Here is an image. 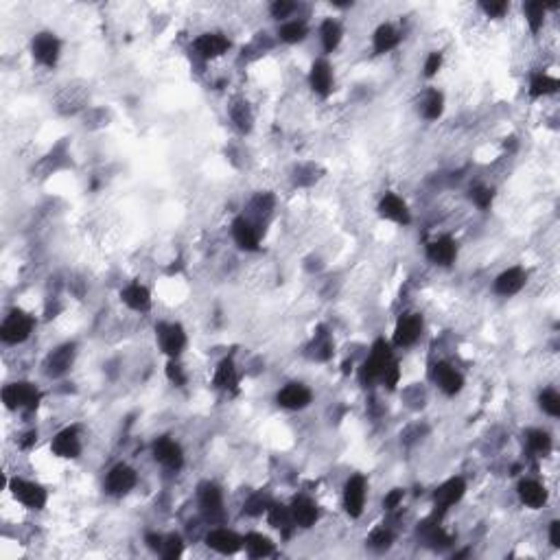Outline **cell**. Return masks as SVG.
Here are the masks:
<instances>
[{
  "mask_svg": "<svg viewBox=\"0 0 560 560\" xmlns=\"http://www.w3.org/2000/svg\"><path fill=\"white\" fill-rule=\"evenodd\" d=\"M40 399H42L40 389L27 381L11 383L3 389V403L9 409H35Z\"/></svg>",
  "mask_w": 560,
  "mask_h": 560,
  "instance_id": "6da1fadb",
  "label": "cell"
},
{
  "mask_svg": "<svg viewBox=\"0 0 560 560\" xmlns=\"http://www.w3.org/2000/svg\"><path fill=\"white\" fill-rule=\"evenodd\" d=\"M389 361H392V350H389L385 339H377L370 357L363 361V366H361V383L372 385L375 381H379Z\"/></svg>",
  "mask_w": 560,
  "mask_h": 560,
  "instance_id": "7a4b0ae2",
  "label": "cell"
},
{
  "mask_svg": "<svg viewBox=\"0 0 560 560\" xmlns=\"http://www.w3.org/2000/svg\"><path fill=\"white\" fill-rule=\"evenodd\" d=\"M33 331V320L29 318L27 313L22 311H11L3 326H0V337H3L5 344H22L24 339H29Z\"/></svg>",
  "mask_w": 560,
  "mask_h": 560,
  "instance_id": "3957f363",
  "label": "cell"
},
{
  "mask_svg": "<svg viewBox=\"0 0 560 560\" xmlns=\"http://www.w3.org/2000/svg\"><path fill=\"white\" fill-rule=\"evenodd\" d=\"M9 491L22 505H27L31 510H42L46 505V491L35 481H27V479L16 477L9 484Z\"/></svg>",
  "mask_w": 560,
  "mask_h": 560,
  "instance_id": "277c9868",
  "label": "cell"
},
{
  "mask_svg": "<svg viewBox=\"0 0 560 560\" xmlns=\"http://www.w3.org/2000/svg\"><path fill=\"white\" fill-rule=\"evenodd\" d=\"M363 503H366V479L353 475L344 486V508L353 519H357L363 513Z\"/></svg>",
  "mask_w": 560,
  "mask_h": 560,
  "instance_id": "5b68a950",
  "label": "cell"
},
{
  "mask_svg": "<svg viewBox=\"0 0 560 560\" xmlns=\"http://www.w3.org/2000/svg\"><path fill=\"white\" fill-rule=\"evenodd\" d=\"M158 342H160V348L168 357L176 359L186 348V333L180 324H160L158 326Z\"/></svg>",
  "mask_w": 560,
  "mask_h": 560,
  "instance_id": "8992f818",
  "label": "cell"
},
{
  "mask_svg": "<svg viewBox=\"0 0 560 560\" xmlns=\"http://www.w3.org/2000/svg\"><path fill=\"white\" fill-rule=\"evenodd\" d=\"M154 457L156 462H160L162 467L171 469V471H180L184 464V453L182 447L171 440V438H158L154 445Z\"/></svg>",
  "mask_w": 560,
  "mask_h": 560,
  "instance_id": "52a82bcc",
  "label": "cell"
},
{
  "mask_svg": "<svg viewBox=\"0 0 560 560\" xmlns=\"http://www.w3.org/2000/svg\"><path fill=\"white\" fill-rule=\"evenodd\" d=\"M200 505L204 510L206 519L210 521H224V495L215 484H202L200 486Z\"/></svg>",
  "mask_w": 560,
  "mask_h": 560,
  "instance_id": "ba28073f",
  "label": "cell"
},
{
  "mask_svg": "<svg viewBox=\"0 0 560 560\" xmlns=\"http://www.w3.org/2000/svg\"><path fill=\"white\" fill-rule=\"evenodd\" d=\"M136 481H138V477H136V471L132 467L116 464L105 477V488L110 495H125L134 488Z\"/></svg>",
  "mask_w": 560,
  "mask_h": 560,
  "instance_id": "9c48e42d",
  "label": "cell"
},
{
  "mask_svg": "<svg viewBox=\"0 0 560 560\" xmlns=\"http://www.w3.org/2000/svg\"><path fill=\"white\" fill-rule=\"evenodd\" d=\"M206 545L219 554H236L241 547H243V539L239 534H234L232 530H226V527H217V530H210L206 534Z\"/></svg>",
  "mask_w": 560,
  "mask_h": 560,
  "instance_id": "30bf717a",
  "label": "cell"
},
{
  "mask_svg": "<svg viewBox=\"0 0 560 560\" xmlns=\"http://www.w3.org/2000/svg\"><path fill=\"white\" fill-rule=\"evenodd\" d=\"M423 333V318L416 313L403 315L394 328V344L396 346H411Z\"/></svg>",
  "mask_w": 560,
  "mask_h": 560,
  "instance_id": "8fae6325",
  "label": "cell"
},
{
  "mask_svg": "<svg viewBox=\"0 0 560 560\" xmlns=\"http://www.w3.org/2000/svg\"><path fill=\"white\" fill-rule=\"evenodd\" d=\"M464 493H467V484H464V479H462V477H453V479L445 481L433 495L435 510L445 513V510H449L451 505H455L462 497H464Z\"/></svg>",
  "mask_w": 560,
  "mask_h": 560,
  "instance_id": "7c38bea8",
  "label": "cell"
},
{
  "mask_svg": "<svg viewBox=\"0 0 560 560\" xmlns=\"http://www.w3.org/2000/svg\"><path fill=\"white\" fill-rule=\"evenodd\" d=\"M193 48H195V53H198L200 57L212 59V57H219V55H224L228 51L230 40L226 35H222V33H204V35H200L198 40H195Z\"/></svg>",
  "mask_w": 560,
  "mask_h": 560,
  "instance_id": "4fadbf2b",
  "label": "cell"
},
{
  "mask_svg": "<svg viewBox=\"0 0 560 560\" xmlns=\"http://www.w3.org/2000/svg\"><path fill=\"white\" fill-rule=\"evenodd\" d=\"M276 401L285 409H304L311 403V389L302 383H287L278 392Z\"/></svg>",
  "mask_w": 560,
  "mask_h": 560,
  "instance_id": "5bb4252c",
  "label": "cell"
},
{
  "mask_svg": "<svg viewBox=\"0 0 560 560\" xmlns=\"http://www.w3.org/2000/svg\"><path fill=\"white\" fill-rule=\"evenodd\" d=\"M51 449L55 455L59 457H77L81 453V440H79V429L77 427H66L64 431H59L53 442H51Z\"/></svg>",
  "mask_w": 560,
  "mask_h": 560,
  "instance_id": "9a60e30c",
  "label": "cell"
},
{
  "mask_svg": "<svg viewBox=\"0 0 560 560\" xmlns=\"http://www.w3.org/2000/svg\"><path fill=\"white\" fill-rule=\"evenodd\" d=\"M72 361H75V346L72 344H64L59 348H55L51 355H48L46 363H44V368H46V375L48 377H62L70 370L72 366Z\"/></svg>",
  "mask_w": 560,
  "mask_h": 560,
  "instance_id": "2e32d148",
  "label": "cell"
},
{
  "mask_svg": "<svg viewBox=\"0 0 560 560\" xmlns=\"http://www.w3.org/2000/svg\"><path fill=\"white\" fill-rule=\"evenodd\" d=\"M33 55L44 66H55L59 59V40L53 33H40L33 40Z\"/></svg>",
  "mask_w": 560,
  "mask_h": 560,
  "instance_id": "e0dca14e",
  "label": "cell"
},
{
  "mask_svg": "<svg viewBox=\"0 0 560 560\" xmlns=\"http://www.w3.org/2000/svg\"><path fill=\"white\" fill-rule=\"evenodd\" d=\"M379 215L389 219V222H394V224H403V226H407L411 222L407 204L394 193H385V198L379 204Z\"/></svg>",
  "mask_w": 560,
  "mask_h": 560,
  "instance_id": "ac0fdd59",
  "label": "cell"
},
{
  "mask_svg": "<svg viewBox=\"0 0 560 560\" xmlns=\"http://www.w3.org/2000/svg\"><path fill=\"white\" fill-rule=\"evenodd\" d=\"M433 379H435V383L440 385V389L445 394H449V396H455L459 389H462V385H464V379H462V375L451 366V363H438V366L433 368Z\"/></svg>",
  "mask_w": 560,
  "mask_h": 560,
  "instance_id": "d6986e66",
  "label": "cell"
},
{
  "mask_svg": "<svg viewBox=\"0 0 560 560\" xmlns=\"http://www.w3.org/2000/svg\"><path fill=\"white\" fill-rule=\"evenodd\" d=\"M427 256L431 263L435 265H451L457 256V248H455V241L451 236H442V239H435L427 246Z\"/></svg>",
  "mask_w": 560,
  "mask_h": 560,
  "instance_id": "ffe728a7",
  "label": "cell"
},
{
  "mask_svg": "<svg viewBox=\"0 0 560 560\" xmlns=\"http://www.w3.org/2000/svg\"><path fill=\"white\" fill-rule=\"evenodd\" d=\"M289 513H291V519H294V523L300 525V527L315 525V521H318V517H320L318 505H315L309 497H296L294 503H291V508H289Z\"/></svg>",
  "mask_w": 560,
  "mask_h": 560,
  "instance_id": "44dd1931",
  "label": "cell"
},
{
  "mask_svg": "<svg viewBox=\"0 0 560 560\" xmlns=\"http://www.w3.org/2000/svg\"><path fill=\"white\" fill-rule=\"evenodd\" d=\"M523 285H525V272L521 267H510V270L497 276L495 291L499 296H515L523 289Z\"/></svg>",
  "mask_w": 560,
  "mask_h": 560,
  "instance_id": "7402d4cb",
  "label": "cell"
},
{
  "mask_svg": "<svg viewBox=\"0 0 560 560\" xmlns=\"http://www.w3.org/2000/svg\"><path fill=\"white\" fill-rule=\"evenodd\" d=\"M232 236H234L236 246L241 250H248V252H256L258 250V234H256L254 226L248 222L246 217L234 219V224H232Z\"/></svg>",
  "mask_w": 560,
  "mask_h": 560,
  "instance_id": "603a6c76",
  "label": "cell"
},
{
  "mask_svg": "<svg viewBox=\"0 0 560 560\" xmlns=\"http://www.w3.org/2000/svg\"><path fill=\"white\" fill-rule=\"evenodd\" d=\"M309 79H311V88L315 92L326 96L331 92V88H333V70H331L328 62H324V59L315 62L313 68H311V77Z\"/></svg>",
  "mask_w": 560,
  "mask_h": 560,
  "instance_id": "cb8c5ba5",
  "label": "cell"
},
{
  "mask_svg": "<svg viewBox=\"0 0 560 560\" xmlns=\"http://www.w3.org/2000/svg\"><path fill=\"white\" fill-rule=\"evenodd\" d=\"M519 499L527 508H541L547 501V491L543 484L534 481V479H525L519 484Z\"/></svg>",
  "mask_w": 560,
  "mask_h": 560,
  "instance_id": "d4e9b609",
  "label": "cell"
},
{
  "mask_svg": "<svg viewBox=\"0 0 560 560\" xmlns=\"http://www.w3.org/2000/svg\"><path fill=\"white\" fill-rule=\"evenodd\" d=\"M418 534L421 537L425 539V543L429 545V547H447V545H451V537L449 534L438 525V521L435 519H429V521H423L421 523V527H418Z\"/></svg>",
  "mask_w": 560,
  "mask_h": 560,
  "instance_id": "484cf974",
  "label": "cell"
},
{
  "mask_svg": "<svg viewBox=\"0 0 560 560\" xmlns=\"http://www.w3.org/2000/svg\"><path fill=\"white\" fill-rule=\"evenodd\" d=\"M120 298H123V302L134 309V311H147L152 307V296H149V291L147 287H142L138 282L130 285L123 289V294H120Z\"/></svg>",
  "mask_w": 560,
  "mask_h": 560,
  "instance_id": "4316f807",
  "label": "cell"
},
{
  "mask_svg": "<svg viewBox=\"0 0 560 560\" xmlns=\"http://www.w3.org/2000/svg\"><path fill=\"white\" fill-rule=\"evenodd\" d=\"M215 387L226 389V392H236L239 375H236V368H234L232 359H224L222 363H219V368L215 372Z\"/></svg>",
  "mask_w": 560,
  "mask_h": 560,
  "instance_id": "83f0119b",
  "label": "cell"
},
{
  "mask_svg": "<svg viewBox=\"0 0 560 560\" xmlns=\"http://www.w3.org/2000/svg\"><path fill=\"white\" fill-rule=\"evenodd\" d=\"M243 547L248 549V554L252 558H265V556H270L274 552V543L263 537V534L258 532H250L246 539H243Z\"/></svg>",
  "mask_w": 560,
  "mask_h": 560,
  "instance_id": "f1b7e54d",
  "label": "cell"
},
{
  "mask_svg": "<svg viewBox=\"0 0 560 560\" xmlns=\"http://www.w3.org/2000/svg\"><path fill=\"white\" fill-rule=\"evenodd\" d=\"M396 44H399V31L392 27V24H381L375 33V51L379 55H383V53L392 51Z\"/></svg>",
  "mask_w": 560,
  "mask_h": 560,
  "instance_id": "f546056e",
  "label": "cell"
},
{
  "mask_svg": "<svg viewBox=\"0 0 560 560\" xmlns=\"http://www.w3.org/2000/svg\"><path fill=\"white\" fill-rule=\"evenodd\" d=\"M558 90V81L549 75H543V72H539V75H534L532 81H530V94L534 96V99H539V96H547V94H554Z\"/></svg>",
  "mask_w": 560,
  "mask_h": 560,
  "instance_id": "4dcf8cb0",
  "label": "cell"
},
{
  "mask_svg": "<svg viewBox=\"0 0 560 560\" xmlns=\"http://www.w3.org/2000/svg\"><path fill=\"white\" fill-rule=\"evenodd\" d=\"M342 42V27L335 22V20H324L322 24V44H324V51L326 53H333L335 48Z\"/></svg>",
  "mask_w": 560,
  "mask_h": 560,
  "instance_id": "1f68e13d",
  "label": "cell"
},
{
  "mask_svg": "<svg viewBox=\"0 0 560 560\" xmlns=\"http://www.w3.org/2000/svg\"><path fill=\"white\" fill-rule=\"evenodd\" d=\"M267 519H270V525H274L276 530H287L291 523H294L289 508H285L280 503H270V508H267Z\"/></svg>",
  "mask_w": 560,
  "mask_h": 560,
  "instance_id": "d6a6232c",
  "label": "cell"
},
{
  "mask_svg": "<svg viewBox=\"0 0 560 560\" xmlns=\"http://www.w3.org/2000/svg\"><path fill=\"white\" fill-rule=\"evenodd\" d=\"M278 35H280V40L287 42V44H298V42H302V40L307 38V27H304V22L294 20V22L282 24Z\"/></svg>",
  "mask_w": 560,
  "mask_h": 560,
  "instance_id": "836d02e7",
  "label": "cell"
},
{
  "mask_svg": "<svg viewBox=\"0 0 560 560\" xmlns=\"http://www.w3.org/2000/svg\"><path fill=\"white\" fill-rule=\"evenodd\" d=\"M525 438H527V447L534 453H539V455L549 453V449H552V438H549V433H545L541 429H532V431H527Z\"/></svg>",
  "mask_w": 560,
  "mask_h": 560,
  "instance_id": "e575fe53",
  "label": "cell"
},
{
  "mask_svg": "<svg viewBox=\"0 0 560 560\" xmlns=\"http://www.w3.org/2000/svg\"><path fill=\"white\" fill-rule=\"evenodd\" d=\"M313 357L315 359H320V361H326L331 355H333V342H331V337L324 328H320L318 333H315V339H313Z\"/></svg>",
  "mask_w": 560,
  "mask_h": 560,
  "instance_id": "d590c367",
  "label": "cell"
},
{
  "mask_svg": "<svg viewBox=\"0 0 560 560\" xmlns=\"http://www.w3.org/2000/svg\"><path fill=\"white\" fill-rule=\"evenodd\" d=\"M442 110H445V99H442V94L438 92V90H431V92L427 94V99H425V108H423V114H425V118H429V120L440 118Z\"/></svg>",
  "mask_w": 560,
  "mask_h": 560,
  "instance_id": "8d00e7d4",
  "label": "cell"
},
{
  "mask_svg": "<svg viewBox=\"0 0 560 560\" xmlns=\"http://www.w3.org/2000/svg\"><path fill=\"white\" fill-rule=\"evenodd\" d=\"M230 116L234 120V125L241 132H250L252 130V112L248 108V103H234L230 110Z\"/></svg>",
  "mask_w": 560,
  "mask_h": 560,
  "instance_id": "74e56055",
  "label": "cell"
},
{
  "mask_svg": "<svg viewBox=\"0 0 560 560\" xmlns=\"http://www.w3.org/2000/svg\"><path fill=\"white\" fill-rule=\"evenodd\" d=\"M539 403H541V409L547 413L552 418H558L560 416V394L556 389H545V392L539 396Z\"/></svg>",
  "mask_w": 560,
  "mask_h": 560,
  "instance_id": "f35d334b",
  "label": "cell"
},
{
  "mask_svg": "<svg viewBox=\"0 0 560 560\" xmlns=\"http://www.w3.org/2000/svg\"><path fill=\"white\" fill-rule=\"evenodd\" d=\"M525 18H527V24L530 29L537 33L541 27H543V20H545V5L543 3H527L525 5Z\"/></svg>",
  "mask_w": 560,
  "mask_h": 560,
  "instance_id": "ab89813d",
  "label": "cell"
},
{
  "mask_svg": "<svg viewBox=\"0 0 560 560\" xmlns=\"http://www.w3.org/2000/svg\"><path fill=\"white\" fill-rule=\"evenodd\" d=\"M270 499H267L263 493H256V495H252L248 501H246V505H243V513L246 515H250V517H258V515H263V513H267V508H270Z\"/></svg>",
  "mask_w": 560,
  "mask_h": 560,
  "instance_id": "60d3db41",
  "label": "cell"
},
{
  "mask_svg": "<svg viewBox=\"0 0 560 560\" xmlns=\"http://www.w3.org/2000/svg\"><path fill=\"white\" fill-rule=\"evenodd\" d=\"M392 541H394L392 532L385 530V527L375 530V532L370 534V539H368L370 547L377 549V552H385V549H389V547H392Z\"/></svg>",
  "mask_w": 560,
  "mask_h": 560,
  "instance_id": "b9f144b4",
  "label": "cell"
},
{
  "mask_svg": "<svg viewBox=\"0 0 560 560\" xmlns=\"http://www.w3.org/2000/svg\"><path fill=\"white\" fill-rule=\"evenodd\" d=\"M182 549H184V545H182V539H180V537H176V534H171V537L162 539V547H160V554H162V558H166V560H173V558H178V556L182 554Z\"/></svg>",
  "mask_w": 560,
  "mask_h": 560,
  "instance_id": "7bdbcfd3",
  "label": "cell"
},
{
  "mask_svg": "<svg viewBox=\"0 0 560 560\" xmlns=\"http://www.w3.org/2000/svg\"><path fill=\"white\" fill-rule=\"evenodd\" d=\"M399 379H401V370H399V363L392 359L385 366V370H383V375H381V379L379 381H383V385H387V389H394L396 387V383H399Z\"/></svg>",
  "mask_w": 560,
  "mask_h": 560,
  "instance_id": "ee69618b",
  "label": "cell"
},
{
  "mask_svg": "<svg viewBox=\"0 0 560 560\" xmlns=\"http://www.w3.org/2000/svg\"><path fill=\"white\" fill-rule=\"evenodd\" d=\"M471 200L484 210V208H488L493 204V190L486 188V186H477V188L471 190Z\"/></svg>",
  "mask_w": 560,
  "mask_h": 560,
  "instance_id": "f6af8a7d",
  "label": "cell"
},
{
  "mask_svg": "<svg viewBox=\"0 0 560 560\" xmlns=\"http://www.w3.org/2000/svg\"><path fill=\"white\" fill-rule=\"evenodd\" d=\"M252 208L258 212V215H267L272 208H274V198L270 193H258L256 198L252 200Z\"/></svg>",
  "mask_w": 560,
  "mask_h": 560,
  "instance_id": "bcb514c9",
  "label": "cell"
},
{
  "mask_svg": "<svg viewBox=\"0 0 560 560\" xmlns=\"http://www.w3.org/2000/svg\"><path fill=\"white\" fill-rule=\"evenodd\" d=\"M166 377H168V381L176 383V385H184L186 383V375H184L182 366H180L176 359H171V361L166 363Z\"/></svg>",
  "mask_w": 560,
  "mask_h": 560,
  "instance_id": "7dc6e473",
  "label": "cell"
},
{
  "mask_svg": "<svg viewBox=\"0 0 560 560\" xmlns=\"http://www.w3.org/2000/svg\"><path fill=\"white\" fill-rule=\"evenodd\" d=\"M440 66H442V55L440 53H431L427 57V62H425V75L427 77H433L435 72L440 70Z\"/></svg>",
  "mask_w": 560,
  "mask_h": 560,
  "instance_id": "c3c4849f",
  "label": "cell"
},
{
  "mask_svg": "<svg viewBox=\"0 0 560 560\" xmlns=\"http://www.w3.org/2000/svg\"><path fill=\"white\" fill-rule=\"evenodd\" d=\"M481 9L488 13L491 18H501L505 11H508V3H481Z\"/></svg>",
  "mask_w": 560,
  "mask_h": 560,
  "instance_id": "681fc988",
  "label": "cell"
},
{
  "mask_svg": "<svg viewBox=\"0 0 560 560\" xmlns=\"http://www.w3.org/2000/svg\"><path fill=\"white\" fill-rule=\"evenodd\" d=\"M294 9H296V5H294V3H287V0H278V3L272 5V13H274V18H287Z\"/></svg>",
  "mask_w": 560,
  "mask_h": 560,
  "instance_id": "f907efd6",
  "label": "cell"
},
{
  "mask_svg": "<svg viewBox=\"0 0 560 560\" xmlns=\"http://www.w3.org/2000/svg\"><path fill=\"white\" fill-rule=\"evenodd\" d=\"M401 501H403V491L396 488V491H392V493H389V495L383 499V508H385V510H394V508H399Z\"/></svg>",
  "mask_w": 560,
  "mask_h": 560,
  "instance_id": "816d5d0a",
  "label": "cell"
},
{
  "mask_svg": "<svg viewBox=\"0 0 560 560\" xmlns=\"http://www.w3.org/2000/svg\"><path fill=\"white\" fill-rule=\"evenodd\" d=\"M549 543L554 547H560V523L558 521H552L549 525Z\"/></svg>",
  "mask_w": 560,
  "mask_h": 560,
  "instance_id": "f5cc1de1",
  "label": "cell"
},
{
  "mask_svg": "<svg viewBox=\"0 0 560 560\" xmlns=\"http://www.w3.org/2000/svg\"><path fill=\"white\" fill-rule=\"evenodd\" d=\"M147 545L156 552H160L162 547V537H158V534H147Z\"/></svg>",
  "mask_w": 560,
  "mask_h": 560,
  "instance_id": "db71d44e",
  "label": "cell"
},
{
  "mask_svg": "<svg viewBox=\"0 0 560 560\" xmlns=\"http://www.w3.org/2000/svg\"><path fill=\"white\" fill-rule=\"evenodd\" d=\"M35 440H38V433H35V431H29L27 435H24V440L20 442V447H22V449H29V447L35 445Z\"/></svg>",
  "mask_w": 560,
  "mask_h": 560,
  "instance_id": "11a10c76",
  "label": "cell"
}]
</instances>
